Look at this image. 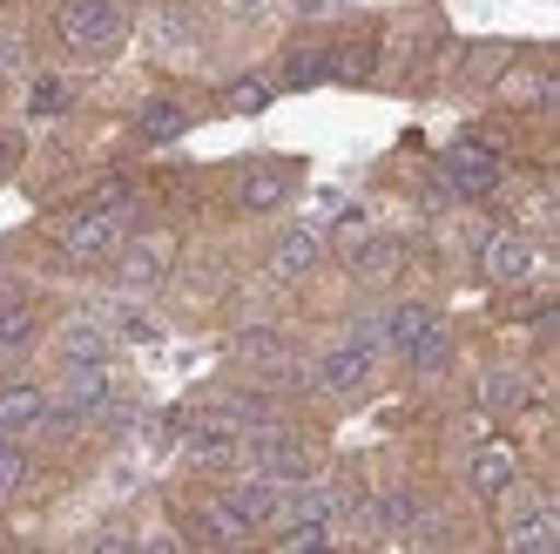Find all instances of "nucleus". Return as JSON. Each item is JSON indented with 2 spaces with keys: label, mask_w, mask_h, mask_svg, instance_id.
<instances>
[{
  "label": "nucleus",
  "mask_w": 560,
  "mask_h": 554,
  "mask_svg": "<svg viewBox=\"0 0 560 554\" xmlns=\"http://www.w3.org/2000/svg\"><path fill=\"white\" fill-rule=\"evenodd\" d=\"M170 277V244L163 236H122L115 244V291H129V298H142V291H155Z\"/></svg>",
  "instance_id": "obj_6"
},
{
  "label": "nucleus",
  "mask_w": 560,
  "mask_h": 554,
  "mask_svg": "<svg viewBox=\"0 0 560 554\" xmlns=\"http://www.w3.org/2000/svg\"><path fill=\"white\" fill-rule=\"evenodd\" d=\"M230 8H236V14H250V8H264V0H230Z\"/></svg>",
  "instance_id": "obj_33"
},
{
  "label": "nucleus",
  "mask_w": 560,
  "mask_h": 554,
  "mask_svg": "<svg viewBox=\"0 0 560 554\" xmlns=\"http://www.w3.org/2000/svg\"><path fill=\"white\" fill-rule=\"evenodd\" d=\"M230 351H236L244 366H264L270 379H284V372H291V338H284V332H270V325L236 332V338H230Z\"/></svg>",
  "instance_id": "obj_18"
},
{
  "label": "nucleus",
  "mask_w": 560,
  "mask_h": 554,
  "mask_svg": "<svg viewBox=\"0 0 560 554\" xmlns=\"http://www.w3.org/2000/svg\"><path fill=\"white\" fill-rule=\"evenodd\" d=\"M317 257H325V236H317L311 223H291V230L270 244V277H284V285H291V277H311Z\"/></svg>",
  "instance_id": "obj_15"
},
{
  "label": "nucleus",
  "mask_w": 560,
  "mask_h": 554,
  "mask_svg": "<svg viewBox=\"0 0 560 554\" xmlns=\"http://www.w3.org/2000/svg\"><path fill=\"white\" fill-rule=\"evenodd\" d=\"M183 447L196 466H210V473H230L236 460H244V432H236L230 419H203V426H189L183 432Z\"/></svg>",
  "instance_id": "obj_14"
},
{
  "label": "nucleus",
  "mask_w": 560,
  "mask_h": 554,
  "mask_svg": "<svg viewBox=\"0 0 560 554\" xmlns=\"http://www.w3.org/2000/svg\"><path fill=\"white\" fill-rule=\"evenodd\" d=\"M196 541H217V547H236V541H257L250 521H236V513L223 500H210L203 513H196Z\"/></svg>",
  "instance_id": "obj_23"
},
{
  "label": "nucleus",
  "mask_w": 560,
  "mask_h": 554,
  "mask_svg": "<svg viewBox=\"0 0 560 554\" xmlns=\"http://www.w3.org/2000/svg\"><path fill=\"white\" fill-rule=\"evenodd\" d=\"M479 400H487V413H520V406H527V379H520V372H487Z\"/></svg>",
  "instance_id": "obj_27"
},
{
  "label": "nucleus",
  "mask_w": 560,
  "mask_h": 554,
  "mask_svg": "<svg viewBox=\"0 0 560 554\" xmlns=\"http://www.w3.org/2000/svg\"><path fill=\"white\" fill-rule=\"evenodd\" d=\"M0 74H8V68H0Z\"/></svg>",
  "instance_id": "obj_34"
},
{
  "label": "nucleus",
  "mask_w": 560,
  "mask_h": 554,
  "mask_svg": "<svg viewBox=\"0 0 560 554\" xmlns=\"http://www.w3.org/2000/svg\"><path fill=\"white\" fill-rule=\"evenodd\" d=\"M432 325H439V311H432V304H398L392 319L378 325V345H385V351H398V359H406V351H412V345H419V338H425Z\"/></svg>",
  "instance_id": "obj_19"
},
{
  "label": "nucleus",
  "mask_w": 560,
  "mask_h": 554,
  "mask_svg": "<svg viewBox=\"0 0 560 554\" xmlns=\"http://www.w3.org/2000/svg\"><path fill=\"white\" fill-rule=\"evenodd\" d=\"M42 413H48V385H34V379H8V385H0V432L27 440V432L42 426Z\"/></svg>",
  "instance_id": "obj_16"
},
{
  "label": "nucleus",
  "mask_w": 560,
  "mask_h": 554,
  "mask_svg": "<svg viewBox=\"0 0 560 554\" xmlns=\"http://www.w3.org/2000/svg\"><path fill=\"white\" fill-rule=\"evenodd\" d=\"M338 251H345L358 285H392V277L406 270V244H398L392 230H351V236H338Z\"/></svg>",
  "instance_id": "obj_5"
},
{
  "label": "nucleus",
  "mask_w": 560,
  "mask_h": 554,
  "mask_svg": "<svg viewBox=\"0 0 560 554\" xmlns=\"http://www.w3.org/2000/svg\"><path fill=\"white\" fill-rule=\"evenodd\" d=\"M55 406H68V413H82V419H95L108 400H115V379H108V359L102 366H61V392H48Z\"/></svg>",
  "instance_id": "obj_12"
},
{
  "label": "nucleus",
  "mask_w": 560,
  "mask_h": 554,
  "mask_svg": "<svg viewBox=\"0 0 560 554\" xmlns=\"http://www.w3.org/2000/svg\"><path fill=\"white\" fill-rule=\"evenodd\" d=\"M244 460L264 473V481H277V487H298V481H311V473H317V447L298 440V432H284V426L244 432Z\"/></svg>",
  "instance_id": "obj_3"
},
{
  "label": "nucleus",
  "mask_w": 560,
  "mask_h": 554,
  "mask_svg": "<svg viewBox=\"0 0 560 554\" xmlns=\"http://www.w3.org/2000/svg\"><path fill=\"white\" fill-rule=\"evenodd\" d=\"M21 170V136H8V129H0V183H8Z\"/></svg>",
  "instance_id": "obj_31"
},
{
  "label": "nucleus",
  "mask_w": 560,
  "mask_h": 554,
  "mask_svg": "<svg viewBox=\"0 0 560 554\" xmlns=\"http://www.w3.org/2000/svg\"><path fill=\"white\" fill-rule=\"evenodd\" d=\"M406 366H412L419 379H439V372L453 366V332H446V325H432V332H425V338L406 351Z\"/></svg>",
  "instance_id": "obj_25"
},
{
  "label": "nucleus",
  "mask_w": 560,
  "mask_h": 554,
  "mask_svg": "<svg viewBox=\"0 0 560 554\" xmlns=\"http://www.w3.org/2000/svg\"><path fill=\"white\" fill-rule=\"evenodd\" d=\"M500 541L506 547H527V554L560 547V513H553V500L540 487H527V481H513L500 494Z\"/></svg>",
  "instance_id": "obj_2"
},
{
  "label": "nucleus",
  "mask_w": 560,
  "mask_h": 554,
  "mask_svg": "<svg viewBox=\"0 0 560 554\" xmlns=\"http://www.w3.org/2000/svg\"><path fill=\"white\" fill-rule=\"evenodd\" d=\"M55 34H61V48H74V55H115L122 34H129V8H122V0H61Z\"/></svg>",
  "instance_id": "obj_1"
},
{
  "label": "nucleus",
  "mask_w": 560,
  "mask_h": 554,
  "mask_svg": "<svg viewBox=\"0 0 560 554\" xmlns=\"http://www.w3.org/2000/svg\"><path fill=\"white\" fill-rule=\"evenodd\" d=\"M34 332H42L34 304H27V298H0V351H27Z\"/></svg>",
  "instance_id": "obj_24"
},
{
  "label": "nucleus",
  "mask_w": 560,
  "mask_h": 554,
  "mask_svg": "<svg viewBox=\"0 0 560 554\" xmlns=\"http://www.w3.org/2000/svg\"><path fill=\"white\" fill-rule=\"evenodd\" d=\"M61 102H68V89H55V82H48V89H34V115H55Z\"/></svg>",
  "instance_id": "obj_32"
},
{
  "label": "nucleus",
  "mask_w": 560,
  "mask_h": 554,
  "mask_svg": "<svg viewBox=\"0 0 560 554\" xmlns=\"http://www.w3.org/2000/svg\"><path fill=\"white\" fill-rule=\"evenodd\" d=\"M345 513H351V494L311 473V481L284 487V513H277V521H338V528H345Z\"/></svg>",
  "instance_id": "obj_10"
},
{
  "label": "nucleus",
  "mask_w": 560,
  "mask_h": 554,
  "mask_svg": "<svg viewBox=\"0 0 560 554\" xmlns=\"http://www.w3.org/2000/svg\"><path fill=\"white\" fill-rule=\"evenodd\" d=\"M27 487V447L14 440V432H0V500Z\"/></svg>",
  "instance_id": "obj_28"
},
{
  "label": "nucleus",
  "mask_w": 560,
  "mask_h": 554,
  "mask_svg": "<svg viewBox=\"0 0 560 554\" xmlns=\"http://www.w3.org/2000/svg\"><path fill=\"white\" fill-rule=\"evenodd\" d=\"M466 481H472V494H479V500H500V494L520 481V453H513V447H500V440H493V447H479V453L466 460Z\"/></svg>",
  "instance_id": "obj_17"
},
{
  "label": "nucleus",
  "mask_w": 560,
  "mask_h": 554,
  "mask_svg": "<svg viewBox=\"0 0 560 554\" xmlns=\"http://www.w3.org/2000/svg\"><path fill=\"white\" fill-rule=\"evenodd\" d=\"M419 521H425V507H419L412 487H392V494H378V507H372V528H378V534H412Z\"/></svg>",
  "instance_id": "obj_21"
},
{
  "label": "nucleus",
  "mask_w": 560,
  "mask_h": 554,
  "mask_svg": "<svg viewBox=\"0 0 560 554\" xmlns=\"http://www.w3.org/2000/svg\"><path fill=\"white\" fill-rule=\"evenodd\" d=\"M183 129H189V108H183V102H170V95L142 102V115H136V136H142V142H176Z\"/></svg>",
  "instance_id": "obj_20"
},
{
  "label": "nucleus",
  "mask_w": 560,
  "mask_h": 554,
  "mask_svg": "<svg viewBox=\"0 0 560 554\" xmlns=\"http://www.w3.org/2000/svg\"><path fill=\"white\" fill-rule=\"evenodd\" d=\"M284 82H291V89L331 82V48H291V55H284Z\"/></svg>",
  "instance_id": "obj_26"
},
{
  "label": "nucleus",
  "mask_w": 560,
  "mask_h": 554,
  "mask_svg": "<svg viewBox=\"0 0 560 554\" xmlns=\"http://www.w3.org/2000/svg\"><path fill=\"white\" fill-rule=\"evenodd\" d=\"M230 513H236V521H250L257 534L277 521V513H284V487H277V481H264V473H250V481H230L223 494H217Z\"/></svg>",
  "instance_id": "obj_13"
},
{
  "label": "nucleus",
  "mask_w": 560,
  "mask_h": 554,
  "mask_svg": "<svg viewBox=\"0 0 560 554\" xmlns=\"http://www.w3.org/2000/svg\"><path fill=\"white\" fill-rule=\"evenodd\" d=\"M500 61H506L500 48H472V68H466V82H472V89H487V74H500Z\"/></svg>",
  "instance_id": "obj_30"
},
{
  "label": "nucleus",
  "mask_w": 560,
  "mask_h": 554,
  "mask_svg": "<svg viewBox=\"0 0 560 554\" xmlns=\"http://www.w3.org/2000/svg\"><path fill=\"white\" fill-rule=\"evenodd\" d=\"M55 351H61V366H102L108 351H115V338H108L102 325H68V332L55 338Z\"/></svg>",
  "instance_id": "obj_22"
},
{
  "label": "nucleus",
  "mask_w": 560,
  "mask_h": 554,
  "mask_svg": "<svg viewBox=\"0 0 560 554\" xmlns=\"http://www.w3.org/2000/svg\"><path fill=\"white\" fill-rule=\"evenodd\" d=\"M291 189H298V170L291 163H250L244 176H236V210L270 217V210L291 204Z\"/></svg>",
  "instance_id": "obj_8"
},
{
  "label": "nucleus",
  "mask_w": 560,
  "mask_h": 554,
  "mask_svg": "<svg viewBox=\"0 0 560 554\" xmlns=\"http://www.w3.org/2000/svg\"><path fill=\"white\" fill-rule=\"evenodd\" d=\"M230 108H236V115L270 108V82H257V74H250V82H236V89H230Z\"/></svg>",
  "instance_id": "obj_29"
},
{
  "label": "nucleus",
  "mask_w": 560,
  "mask_h": 554,
  "mask_svg": "<svg viewBox=\"0 0 560 554\" xmlns=\"http://www.w3.org/2000/svg\"><path fill=\"white\" fill-rule=\"evenodd\" d=\"M129 236V223L122 217H108V210H74L61 230H55V244H61V257L68 264H102V257H115V244Z\"/></svg>",
  "instance_id": "obj_4"
},
{
  "label": "nucleus",
  "mask_w": 560,
  "mask_h": 554,
  "mask_svg": "<svg viewBox=\"0 0 560 554\" xmlns=\"http://www.w3.org/2000/svg\"><path fill=\"white\" fill-rule=\"evenodd\" d=\"M479 270H487V285H527L534 277V244L520 230H493L487 244H479Z\"/></svg>",
  "instance_id": "obj_11"
},
{
  "label": "nucleus",
  "mask_w": 560,
  "mask_h": 554,
  "mask_svg": "<svg viewBox=\"0 0 560 554\" xmlns=\"http://www.w3.org/2000/svg\"><path fill=\"white\" fill-rule=\"evenodd\" d=\"M500 155L487 149V142H453L446 149V189L453 196H493L500 189Z\"/></svg>",
  "instance_id": "obj_7"
},
{
  "label": "nucleus",
  "mask_w": 560,
  "mask_h": 554,
  "mask_svg": "<svg viewBox=\"0 0 560 554\" xmlns=\"http://www.w3.org/2000/svg\"><path fill=\"white\" fill-rule=\"evenodd\" d=\"M372 359H378V345L338 338L325 359H317V385H325V392H365L372 385Z\"/></svg>",
  "instance_id": "obj_9"
}]
</instances>
